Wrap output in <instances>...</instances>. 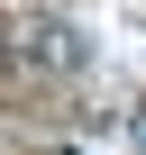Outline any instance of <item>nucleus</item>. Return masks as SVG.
I'll return each instance as SVG.
<instances>
[{
  "mask_svg": "<svg viewBox=\"0 0 146 155\" xmlns=\"http://www.w3.org/2000/svg\"><path fill=\"white\" fill-rule=\"evenodd\" d=\"M18 55H28V64H46L55 82H82V73H91V37L73 28L64 9H37V18L18 28Z\"/></svg>",
  "mask_w": 146,
  "mask_h": 155,
  "instance_id": "nucleus-1",
  "label": "nucleus"
},
{
  "mask_svg": "<svg viewBox=\"0 0 146 155\" xmlns=\"http://www.w3.org/2000/svg\"><path fill=\"white\" fill-rule=\"evenodd\" d=\"M128 146H137V155H146V101H137V110H128Z\"/></svg>",
  "mask_w": 146,
  "mask_h": 155,
  "instance_id": "nucleus-2",
  "label": "nucleus"
},
{
  "mask_svg": "<svg viewBox=\"0 0 146 155\" xmlns=\"http://www.w3.org/2000/svg\"><path fill=\"white\" fill-rule=\"evenodd\" d=\"M9 55H18V37H9V28H0V64H9Z\"/></svg>",
  "mask_w": 146,
  "mask_h": 155,
  "instance_id": "nucleus-3",
  "label": "nucleus"
}]
</instances>
